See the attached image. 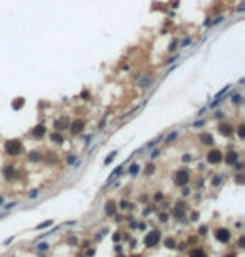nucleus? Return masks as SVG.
<instances>
[{
	"mask_svg": "<svg viewBox=\"0 0 245 257\" xmlns=\"http://www.w3.org/2000/svg\"><path fill=\"white\" fill-rule=\"evenodd\" d=\"M160 220H161V222H166V220H168V215H166V213H161V215H160Z\"/></svg>",
	"mask_w": 245,
	"mask_h": 257,
	"instance_id": "3c124183",
	"label": "nucleus"
},
{
	"mask_svg": "<svg viewBox=\"0 0 245 257\" xmlns=\"http://www.w3.org/2000/svg\"><path fill=\"white\" fill-rule=\"evenodd\" d=\"M215 237H217L218 242L227 244L228 240H230V232H228L227 229H217V232H215Z\"/></svg>",
	"mask_w": 245,
	"mask_h": 257,
	"instance_id": "9d476101",
	"label": "nucleus"
},
{
	"mask_svg": "<svg viewBox=\"0 0 245 257\" xmlns=\"http://www.w3.org/2000/svg\"><path fill=\"white\" fill-rule=\"evenodd\" d=\"M24 104H25V99L24 98H15L12 101V109H22Z\"/></svg>",
	"mask_w": 245,
	"mask_h": 257,
	"instance_id": "f3484780",
	"label": "nucleus"
},
{
	"mask_svg": "<svg viewBox=\"0 0 245 257\" xmlns=\"http://www.w3.org/2000/svg\"><path fill=\"white\" fill-rule=\"evenodd\" d=\"M223 161H225L227 165H230V167H232L235 161H238V153H237V151H230L227 156H223Z\"/></svg>",
	"mask_w": 245,
	"mask_h": 257,
	"instance_id": "4468645a",
	"label": "nucleus"
},
{
	"mask_svg": "<svg viewBox=\"0 0 245 257\" xmlns=\"http://www.w3.org/2000/svg\"><path fill=\"white\" fill-rule=\"evenodd\" d=\"M223 19H225L223 15H217V17L211 20V25H218V24H222V22H223Z\"/></svg>",
	"mask_w": 245,
	"mask_h": 257,
	"instance_id": "2f4dec72",
	"label": "nucleus"
},
{
	"mask_svg": "<svg viewBox=\"0 0 245 257\" xmlns=\"http://www.w3.org/2000/svg\"><path fill=\"white\" fill-rule=\"evenodd\" d=\"M180 57H181L180 54H171V56H170L168 59L165 61V64H166V66H170V64H173V62H176L178 59H180Z\"/></svg>",
	"mask_w": 245,
	"mask_h": 257,
	"instance_id": "a878e982",
	"label": "nucleus"
},
{
	"mask_svg": "<svg viewBox=\"0 0 245 257\" xmlns=\"http://www.w3.org/2000/svg\"><path fill=\"white\" fill-rule=\"evenodd\" d=\"M205 124H206V119H205V118H202V119H197V121H195L192 126H193V128H203Z\"/></svg>",
	"mask_w": 245,
	"mask_h": 257,
	"instance_id": "c85d7f7f",
	"label": "nucleus"
},
{
	"mask_svg": "<svg viewBox=\"0 0 245 257\" xmlns=\"http://www.w3.org/2000/svg\"><path fill=\"white\" fill-rule=\"evenodd\" d=\"M173 215H175L176 218H180V220H181V218H185V210H183V205H181V204H180V207L176 205V209H175V212H173Z\"/></svg>",
	"mask_w": 245,
	"mask_h": 257,
	"instance_id": "4be33fe9",
	"label": "nucleus"
},
{
	"mask_svg": "<svg viewBox=\"0 0 245 257\" xmlns=\"http://www.w3.org/2000/svg\"><path fill=\"white\" fill-rule=\"evenodd\" d=\"M47 244H39V250H47Z\"/></svg>",
	"mask_w": 245,
	"mask_h": 257,
	"instance_id": "603ef678",
	"label": "nucleus"
},
{
	"mask_svg": "<svg viewBox=\"0 0 245 257\" xmlns=\"http://www.w3.org/2000/svg\"><path fill=\"white\" fill-rule=\"evenodd\" d=\"M138 172H139V165L138 163H133L131 167H129V175L131 177H136V175H138Z\"/></svg>",
	"mask_w": 245,
	"mask_h": 257,
	"instance_id": "bb28decb",
	"label": "nucleus"
},
{
	"mask_svg": "<svg viewBox=\"0 0 245 257\" xmlns=\"http://www.w3.org/2000/svg\"><path fill=\"white\" fill-rule=\"evenodd\" d=\"M45 124L44 123H39L37 126H34V130H32V138H35V140H42L44 136H45Z\"/></svg>",
	"mask_w": 245,
	"mask_h": 257,
	"instance_id": "6e6552de",
	"label": "nucleus"
},
{
	"mask_svg": "<svg viewBox=\"0 0 245 257\" xmlns=\"http://www.w3.org/2000/svg\"><path fill=\"white\" fill-rule=\"evenodd\" d=\"M67 163H69V165H74V163H76V156H74V155L67 156Z\"/></svg>",
	"mask_w": 245,
	"mask_h": 257,
	"instance_id": "58836bf2",
	"label": "nucleus"
},
{
	"mask_svg": "<svg viewBox=\"0 0 245 257\" xmlns=\"http://www.w3.org/2000/svg\"><path fill=\"white\" fill-rule=\"evenodd\" d=\"M155 200H156V202H161V200H163V193H161V192H156Z\"/></svg>",
	"mask_w": 245,
	"mask_h": 257,
	"instance_id": "ea45409f",
	"label": "nucleus"
},
{
	"mask_svg": "<svg viewBox=\"0 0 245 257\" xmlns=\"http://www.w3.org/2000/svg\"><path fill=\"white\" fill-rule=\"evenodd\" d=\"M119 207H121V209L124 210V209H128V207H129V204H128V202H124V200H123L121 204H119Z\"/></svg>",
	"mask_w": 245,
	"mask_h": 257,
	"instance_id": "09e8293b",
	"label": "nucleus"
},
{
	"mask_svg": "<svg viewBox=\"0 0 245 257\" xmlns=\"http://www.w3.org/2000/svg\"><path fill=\"white\" fill-rule=\"evenodd\" d=\"M200 141H202L203 145H206V146H213V145H215V140H213V136H211L210 133L200 135Z\"/></svg>",
	"mask_w": 245,
	"mask_h": 257,
	"instance_id": "2eb2a0df",
	"label": "nucleus"
},
{
	"mask_svg": "<svg viewBox=\"0 0 245 257\" xmlns=\"http://www.w3.org/2000/svg\"><path fill=\"white\" fill-rule=\"evenodd\" d=\"M232 167H234L237 172H242V170H243V163H238V161H235V163L232 165Z\"/></svg>",
	"mask_w": 245,
	"mask_h": 257,
	"instance_id": "f704fd0d",
	"label": "nucleus"
},
{
	"mask_svg": "<svg viewBox=\"0 0 245 257\" xmlns=\"http://www.w3.org/2000/svg\"><path fill=\"white\" fill-rule=\"evenodd\" d=\"M153 172H155V167H153V165L149 163V165H148V168H146V175H149V173H153Z\"/></svg>",
	"mask_w": 245,
	"mask_h": 257,
	"instance_id": "37998d69",
	"label": "nucleus"
},
{
	"mask_svg": "<svg viewBox=\"0 0 245 257\" xmlns=\"http://www.w3.org/2000/svg\"><path fill=\"white\" fill-rule=\"evenodd\" d=\"M217 131H218L220 136H223V138H232V136H234V126L228 124V123H218Z\"/></svg>",
	"mask_w": 245,
	"mask_h": 257,
	"instance_id": "39448f33",
	"label": "nucleus"
},
{
	"mask_svg": "<svg viewBox=\"0 0 245 257\" xmlns=\"http://www.w3.org/2000/svg\"><path fill=\"white\" fill-rule=\"evenodd\" d=\"M158 143H160V138H156V140H153V141H149L146 146H148V148H153V146H156Z\"/></svg>",
	"mask_w": 245,
	"mask_h": 257,
	"instance_id": "4c0bfd02",
	"label": "nucleus"
},
{
	"mask_svg": "<svg viewBox=\"0 0 245 257\" xmlns=\"http://www.w3.org/2000/svg\"><path fill=\"white\" fill-rule=\"evenodd\" d=\"M37 195H39V190H32V192L29 193V198H35Z\"/></svg>",
	"mask_w": 245,
	"mask_h": 257,
	"instance_id": "a19ab883",
	"label": "nucleus"
},
{
	"mask_svg": "<svg viewBox=\"0 0 245 257\" xmlns=\"http://www.w3.org/2000/svg\"><path fill=\"white\" fill-rule=\"evenodd\" d=\"M237 133H238L240 140H245V124L243 123H240L238 126H237Z\"/></svg>",
	"mask_w": 245,
	"mask_h": 257,
	"instance_id": "393cba45",
	"label": "nucleus"
},
{
	"mask_svg": "<svg viewBox=\"0 0 245 257\" xmlns=\"http://www.w3.org/2000/svg\"><path fill=\"white\" fill-rule=\"evenodd\" d=\"M220 183H222V177H213V180H211V185L217 186V185H220Z\"/></svg>",
	"mask_w": 245,
	"mask_h": 257,
	"instance_id": "c9c22d12",
	"label": "nucleus"
},
{
	"mask_svg": "<svg viewBox=\"0 0 245 257\" xmlns=\"http://www.w3.org/2000/svg\"><path fill=\"white\" fill-rule=\"evenodd\" d=\"M213 118H215V119H222V118H223V111L217 109V111L213 113Z\"/></svg>",
	"mask_w": 245,
	"mask_h": 257,
	"instance_id": "e433bc0d",
	"label": "nucleus"
},
{
	"mask_svg": "<svg viewBox=\"0 0 245 257\" xmlns=\"http://www.w3.org/2000/svg\"><path fill=\"white\" fill-rule=\"evenodd\" d=\"M178 42H180L178 39H173V40H171V44L168 45V51H170V52H175L176 49H178Z\"/></svg>",
	"mask_w": 245,
	"mask_h": 257,
	"instance_id": "cd10ccee",
	"label": "nucleus"
},
{
	"mask_svg": "<svg viewBox=\"0 0 245 257\" xmlns=\"http://www.w3.org/2000/svg\"><path fill=\"white\" fill-rule=\"evenodd\" d=\"M198 232H200V235H205L206 232H208V229H206L205 225H202V227H200V230H198Z\"/></svg>",
	"mask_w": 245,
	"mask_h": 257,
	"instance_id": "c03bdc74",
	"label": "nucleus"
},
{
	"mask_svg": "<svg viewBox=\"0 0 245 257\" xmlns=\"http://www.w3.org/2000/svg\"><path fill=\"white\" fill-rule=\"evenodd\" d=\"M151 82H153V74H146L144 77L138 79V88L146 89V88H149V86H151Z\"/></svg>",
	"mask_w": 245,
	"mask_h": 257,
	"instance_id": "f8f14e48",
	"label": "nucleus"
},
{
	"mask_svg": "<svg viewBox=\"0 0 245 257\" xmlns=\"http://www.w3.org/2000/svg\"><path fill=\"white\" fill-rule=\"evenodd\" d=\"M79 98H81L82 101H89V99H91V93H89V89H84V91L81 93V96H79Z\"/></svg>",
	"mask_w": 245,
	"mask_h": 257,
	"instance_id": "c756f323",
	"label": "nucleus"
},
{
	"mask_svg": "<svg viewBox=\"0 0 245 257\" xmlns=\"http://www.w3.org/2000/svg\"><path fill=\"white\" fill-rule=\"evenodd\" d=\"M243 246H245V237H240V240H238V247H240V249H243Z\"/></svg>",
	"mask_w": 245,
	"mask_h": 257,
	"instance_id": "de8ad7c7",
	"label": "nucleus"
},
{
	"mask_svg": "<svg viewBox=\"0 0 245 257\" xmlns=\"http://www.w3.org/2000/svg\"><path fill=\"white\" fill-rule=\"evenodd\" d=\"M113 239H114V242H118V240L121 239V235H119V234H114V237H113Z\"/></svg>",
	"mask_w": 245,
	"mask_h": 257,
	"instance_id": "864d4df0",
	"label": "nucleus"
},
{
	"mask_svg": "<svg viewBox=\"0 0 245 257\" xmlns=\"http://www.w3.org/2000/svg\"><path fill=\"white\" fill-rule=\"evenodd\" d=\"M106 213L107 215H109V217H113V215L116 213V204H114V202H107V204H106Z\"/></svg>",
	"mask_w": 245,
	"mask_h": 257,
	"instance_id": "6ab92c4d",
	"label": "nucleus"
},
{
	"mask_svg": "<svg viewBox=\"0 0 245 257\" xmlns=\"http://www.w3.org/2000/svg\"><path fill=\"white\" fill-rule=\"evenodd\" d=\"M116 155H118V153H116V151H113V153H111V155H107V156H106V160H104V165H109L111 161H113V160L116 158Z\"/></svg>",
	"mask_w": 245,
	"mask_h": 257,
	"instance_id": "7c9ffc66",
	"label": "nucleus"
},
{
	"mask_svg": "<svg viewBox=\"0 0 245 257\" xmlns=\"http://www.w3.org/2000/svg\"><path fill=\"white\" fill-rule=\"evenodd\" d=\"M165 246L170 247V249H175V240H173V239H166V240H165Z\"/></svg>",
	"mask_w": 245,
	"mask_h": 257,
	"instance_id": "473e14b6",
	"label": "nucleus"
},
{
	"mask_svg": "<svg viewBox=\"0 0 245 257\" xmlns=\"http://www.w3.org/2000/svg\"><path fill=\"white\" fill-rule=\"evenodd\" d=\"M190 180H192V175H190L188 170L181 168V170H178V172L175 173V185H178V186H185V185H188V181H190Z\"/></svg>",
	"mask_w": 245,
	"mask_h": 257,
	"instance_id": "f03ea898",
	"label": "nucleus"
},
{
	"mask_svg": "<svg viewBox=\"0 0 245 257\" xmlns=\"http://www.w3.org/2000/svg\"><path fill=\"white\" fill-rule=\"evenodd\" d=\"M3 148H5V153L9 156H19L22 153V143L19 140H7Z\"/></svg>",
	"mask_w": 245,
	"mask_h": 257,
	"instance_id": "f257e3e1",
	"label": "nucleus"
},
{
	"mask_svg": "<svg viewBox=\"0 0 245 257\" xmlns=\"http://www.w3.org/2000/svg\"><path fill=\"white\" fill-rule=\"evenodd\" d=\"M223 161V153L220 150H210L206 153V163L208 165H220Z\"/></svg>",
	"mask_w": 245,
	"mask_h": 257,
	"instance_id": "20e7f679",
	"label": "nucleus"
},
{
	"mask_svg": "<svg viewBox=\"0 0 245 257\" xmlns=\"http://www.w3.org/2000/svg\"><path fill=\"white\" fill-rule=\"evenodd\" d=\"M149 156H151V158H156V156H160V150H153L151 153H149Z\"/></svg>",
	"mask_w": 245,
	"mask_h": 257,
	"instance_id": "79ce46f5",
	"label": "nucleus"
},
{
	"mask_svg": "<svg viewBox=\"0 0 245 257\" xmlns=\"http://www.w3.org/2000/svg\"><path fill=\"white\" fill-rule=\"evenodd\" d=\"M185 161V163H188V161H192V155H183V158H181Z\"/></svg>",
	"mask_w": 245,
	"mask_h": 257,
	"instance_id": "49530a36",
	"label": "nucleus"
},
{
	"mask_svg": "<svg viewBox=\"0 0 245 257\" xmlns=\"http://www.w3.org/2000/svg\"><path fill=\"white\" fill-rule=\"evenodd\" d=\"M193 44V39L190 35H186L185 39H181L180 42H178V45H180V47H183V49H186V47H190V45Z\"/></svg>",
	"mask_w": 245,
	"mask_h": 257,
	"instance_id": "aec40b11",
	"label": "nucleus"
},
{
	"mask_svg": "<svg viewBox=\"0 0 245 257\" xmlns=\"http://www.w3.org/2000/svg\"><path fill=\"white\" fill-rule=\"evenodd\" d=\"M52 225V220H47V222H44V223H39L37 225V229H45V227H51Z\"/></svg>",
	"mask_w": 245,
	"mask_h": 257,
	"instance_id": "72a5a7b5",
	"label": "nucleus"
},
{
	"mask_svg": "<svg viewBox=\"0 0 245 257\" xmlns=\"http://www.w3.org/2000/svg\"><path fill=\"white\" fill-rule=\"evenodd\" d=\"M27 158H29V161H40L42 160V155H40L39 151H30L27 155Z\"/></svg>",
	"mask_w": 245,
	"mask_h": 257,
	"instance_id": "412c9836",
	"label": "nucleus"
},
{
	"mask_svg": "<svg viewBox=\"0 0 245 257\" xmlns=\"http://www.w3.org/2000/svg\"><path fill=\"white\" fill-rule=\"evenodd\" d=\"M133 257H139V255H133Z\"/></svg>",
	"mask_w": 245,
	"mask_h": 257,
	"instance_id": "4d7b16f0",
	"label": "nucleus"
},
{
	"mask_svg": "<svg viewBox=\"0 0 245 257\" xmlns=\"http://www.w3.org/2000/svg\"><path fill=\"white\" fill-rule=\"evenodd\" d=\"M230 88H232V86H225V88H223L222 91H220V93L217 94V96L213 98V101L210 103V108H215L217 104H220V103H222L223 99H225V94L228 93V89H230Z\"/></svg>",
	"mask_w": 245,
	"mask_h": 257,
	"instance_id": "1a4fd4ad",
	"label": "nucleus"
},
{
	"mask_svg": "<svg viewBox=\"0 0 245 257\" xmlns=\"http://www.w3.org/2000/svg\"><path fill=\"white\" fill-rule=\"evenodd\" d=\"M51 140H52V143H57V145L64 143V136L61 135V131H54V133L51 135Z\"/></svg>",
	"mask_w": 245,
	"mask_h": 257,
	"instance_id": "a211bd4d",
	"label": "nucleus"
},
{
	"mask_svg": "<svg viewBox=\"0 0 245 257\" xmlns=\"http://www.w3.org/2000/svg\"><path fill=\"white\" fill-rule=\"evenodd\" d=\"M237 183H243V175H242V173L237 175Z\"/></svg>",
	"mask_w": 245,
	"mask_h": 257,
	"instance_id": "8fccbe9b",
	"label": "nucleus"
},
{
	"mask_svg": "<svg viewBox=\"0 0 245 257\" xmlns=\"http://www.w3.org/2000/svg\"><path fill=\"white\" fill-rule=\"evenodd\" d=\"M190 257H206V254L202 249H193V250L190 252Z\"/></svg>",
	"mask_w": 245,
	"mask_h": 257,
	"instance_id": "b1692460",
	"label": "nucleus"
},
{
	"mask_svg": "<svg viewBox=\"0 0 245 257\" xmlns=\"http://www.w3.org/2000/svg\"><path fill=\"white\" fill-rule=\"evenodd\" d=\"M123 168H124V163H121V165H119V167H116V170H114V172H113V173H111V175H109V178H107V183H111V181H114V178H116V177H119V175H121Z\"/></svg>",
	"mask_w": 245,
	"mask_h": 257,
	"instance_id": "dca6fc26",
	"label": "nucleus"
},
{
	"mask_svg": "<svg viewBox=\"0 0 245 257\" xmlns=\"http://www.w3.org/2000/svg\"><path fill=\"white\" fill-rule=\"evenodd\" d=\"M2 173L5 175L7 180H14V177H15V167H14V165H5V167L2 168Z\"/></svg>",
	"mask_w": 245,
	"mask_h": 257,
	"instance_id": "ddd939ff",
	"label": "nucleus"
},
{
	"mask_svg": "<svg viewBox=\"0 0 245 257\" xmlns=\"http://www.w3.org/2000/svg\"><path fill=\"white\" fill-rule=\"evenodd\" d=\"M84 128H86V121L82 118L74 119V121H70V124H69V131H70V135H72V136L81 135L82 131H84Z\"/></svg>",
	"mask_w": 245,
	"mask_h": 257,
	"instance_id": "7ed1b4c3",
	"label": "nucleus"
},
{
	"mask_svg": "<svg viewBox=\"0 0 245 257\" xmlns=\"http://www.w3.org/2000/svg\"><path fill=\"white\" fill-rule=\"evenodd\" d=\"M178 135H180V133H178V130L171 131V133H170L168 136H165V143H173V141H175V140L178 138Z\"/></svg>",
	"mask_w": 245,
	"mask_h": 257,
	"instance_id": "5701e85b",
	"label": "nucleus"
},
{
	"mask_svg": "<svg viewBox=\"0 0 245 257\" xmlns=\"http://www.w3.org/2000/svg\"><path fill=\"white\" fill-rule=\"evenodd\" d=\"M2 204H3V198H2V197H0V205H2Z\"/></svg>",
	"mask_w": 245,
	"mask_h": 257,
	"instance_id": "6e6d98bb",
	"label": "nucleus"
},
{
	"mask_svg": "<svg viewBox=\"0 0 245 257\" xmlns=\"http://www.w3.org/2000/svg\"><path fill=\"white\" fill-rule=\"evenodd\" d=\"M104 124H106V116L104 118L101 119V123H99V126H98V130H102V128H104Z\"/></svg>",
	"mask_w": 245,
	"mask_h": 257,
	"instance_id": "a18cd8bd",
	"label": "nucleus"
},
{
	"mask_svg": "<svg viewBox=\"0 0 245 257\" xmlns=\"http://www.w3.org/2000/svg\"><path fill=\"white\" fill-rule=\"evenodd\" d=\"M158 242H160V232H158V230L149 232L146 237H144V244H146V247H155Z\"/></svg>",
	"mask_w": 245,
	"mask_h": 257,
	"instance_id": "0eeeda50",
	"label": "nucleus"
},
{
	"mask_svg": "<svg viewBox=\"0 0 245 257\" xmlns=\"http://www.w3.org/2000/svg\"><path fill=\"white\" fill-rule=\"evenodd\" d=\"M69 118L67 116H61V118H57L56 121H54V128H56V131H64V130H69Z\"/></svg>",
	"mask_w": 245,
	"mask_h": 257,
	"instance_id": "423d86ee",
	"label": "nucleus"
},
{
	"mask_svg": "<svg viewBox=\"0 0 245 257\" xmlns=\"http://www.w3.org/2000/svg\"><path fill=\"white\" fill-rule=\"evenodd\" d=\"M228 99H230L232 104L238 106V104H242V103H243V94L238 93V91H234V93L228 94Z\"/></svg>",
	"mask_w": 245,
	"mask_h": 257,
	"instance_id": "9b49d317",
	"label": "nucleus"
},
{
	"mask_svg": "<svg viewBox=\"0 0 245 257\" xmlns=\"http://www.w3.org/2000/svg\"><path fill=\"white\" fill-rule=\"evenodd\" d=\"M225 257H237L235 254H228V255H225Z\"/></svg>",
	"mask_w": 245,
	"mask_h": 257,
	"instance_id": "5fc2aeb1",
	"label": "nucleus"
}]
</instances>
